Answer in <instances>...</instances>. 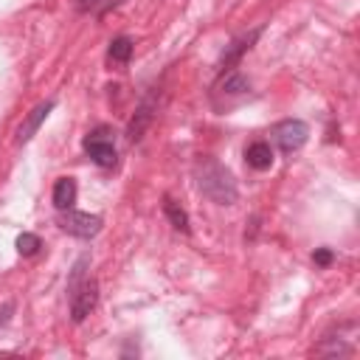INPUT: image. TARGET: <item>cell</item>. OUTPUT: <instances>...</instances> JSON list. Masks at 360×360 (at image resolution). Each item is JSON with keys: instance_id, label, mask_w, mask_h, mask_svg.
<instances>
[{"instance_id": "cell-14", "label": "cell", "mask_w": 360, "mask_h": 360, "mask_svg": "<svg viewBox=\"0 0 360 360\" xmlns=\"http://www.w3.org/2000/svg\"><path fill=\"white\" fill-rule=\"evenodd\" d=\"M40 248H42V242H40V237H37V234H20V237H17V253H23V256H34Z\"/></svg>"}, {"instance_id": "cell-1", "label": "cell", "mask_w": 360, "mask_h": 360, "mask_svg": "<svg viewBox=\"0 0 360 360\" xmlns=\"http://www.w3.org/2000/svg\"><path fill=\"white\" fill-rule=\"evenodd\" d=\"M194 178H197V189L214 200L217 205H234L237 203V183L231 178V172L214 158H200L194 164Z\"/></svg>"}, {"instance_id": "cell-13", "label": "cell", "mask_w": 360, "mask_h": 360, "mask_svg": "<svg viewBox=\"0 0 360 360\" xmlns=\"http://www.w3.org/2000/svg\"><path fill=\"white\" fill-rule=\"evenodd\" d=\"M223 91H226V93H248V91H251V82H248L242 74H237V70H234V74L226 77Z\"/></svg>"}, {"instance_id": "cell-12", "label": "cell", "mask_w": 360, "mask_h": 360, "mask_svg": "<svg viewBox=\"0 0 360 360\" xmlns=\"http://www.w3.org/2000/svg\"><path fill=\"white\" fill-rule=\"evenodd\" d=\"M150 118H152V102H143L141 110H138V116L132 118V124H130V130H127V138H130V141H138L141 132H143V127L150 124Z\"/></svg>"}, {"instance_id": "cell-9", "label": "cell", "mask_w": 360, "mask_h": 360, "mask_svg": "<svg viewBox=\"0 0 360 360\" xmlns=\"http://www.w3.org/2000/svg\"><path fill=\"white\" fill-rule=\"evenodd\" d=\"M259 34H262V29H253L251 34H245L242 40H237V42H234V48H228V51L223 54V62H220V68H228V65H234V62H237V59H240V56H242V54H245V51H248L253 42H256V37H259Z\"/></svg>"}, {"instance_id": "cell-4", "label": "cell", "mask_w": 360, "mask_h": 360, "mask_svg": "<svg viewBox=\"0 0 360 360\" xmlns=\"http://www.w3.org/2000/svg\"><path fill=\"white\" fill-rule=\"evenodd\" d=\"M59 226H62V231L65 234H70V237H79V240H91V237H96L99 231H102V217H96V214H85V211H70V208H65L62 214H59Z\"/></svg>"}, {"instance_id": "cell-6", "label": "cell", "mask_w": 360, "mask_h": 360, "mask_svg": "<svg viewBox=\"0 0 360 360\" xmlns=\"http://www.w3.org/2000/svg\"><path fill=\"white\" fill-rule=\"evenodd\" d=\"M54 110V99H48V102H40L26 118H23V124H20V130H17V143H29L34 135H37V130L42 127V121L48 118V113Z\"/></svg>"}, {"instance_id": "cell-3", "label": "cell", "mask_w": 360, "mask_h": 360, "mask_svg": "<svg viewBox=\"0 0 360 360\" xmlns=\"http://www.w3.org/2000/svg\"><path fill=\"white\" fill-rule=\"evenodd\" d=\"M273 138L279 143V150L287 152V155H293L296 150H302L307 138H310V127L299 118H287V121H279L273 127Z\"/></svg>"}, {"instance_id": "cell-7", "label": "cell", "mask_w": 360, "mask_h": 360, "mask_svg": "<svg viewBox=\"0 0 360 360\" xmlns=\"http://www.w3.org/2000/svg\"><path fill=\"white\" fill-rule=\"evenodd\" d=\"M245 161H248V166L256 169V172L270 169V166H273V150H270V143H265V141L251 143V147L245 150Z\"/></svg>"}, {"instance_id": "cell-10", "label": "cell", "mask_w": 360, "mask_h": 360, "mask_svg": "<svg viewBox=\"0 0 360 360\" xmlns=\"http://www.w3.org/2000/svg\"><path fill=\"white\" fill-rule=\"evenodd\" d=\"M132 48H135V42H132L130 37H116V40L110 42V48H107V59L116 62V65H124V62H130Z\"/></svg>"}, {"instance_id": "cell-8", "label": "cell", "mask_w": 360, "mask_h": 360, "mask_svg": "<svg viewBox=\"0 0 360 360\" xmlns=\"http://www.w3.org/2000/svg\"><path fill=\"white\" fill-rule=\"evenodd\" d=\"M74 203H77V180L74 178H59L56 186H54V205L59 211H65Z\"/></svg>"}, {"instance_id": "cell-11", "label": "cell", "mask_w": 360, "mask_h": 360, "mask_svg": "<svg viewBox=\"0 0 360 360\" xmlns=\"http://www.w3.org/2000/svg\"><path fill=\"white\" fill-rule=\"evenodd\" d=\"M164 211H166V217H169V223L178 228V231H183V234H189V214L172 200V197H164Z\"/></svg>"}, {"instance_id": "cell-15", "label": "cell", "mask_w": 360, "mask_h": 360, "mask_svg": "<svg viewBox=\"0 0 360 360\" xmlns=\"http://www.w3.org/2000/svg\"><path fill=\"white\" fill-rule=\"evenodd\" d=\"M110 3H116V0H79V9L82 12H99V9L110 6Z\"/></svg>"}, {"instance_id": "cell-5", "label": "cell", "mask_w": 360, "mask_h": 360, "mask_svg": "<svg viewBox=\"0 0 360 360\" xmlns=\"http://www.w3.org/2000/svg\"><path fill=\"white\" fill-rule=\"evenodd\" d=\"M85 152L91 155V161L93 164H99L102 169H110V166H116V147H113V141H110V135H107V130L102 127V130H93V132H88V138H85Z\"/></svg>"}, {"instance_id": "cell-2", "label": "cell", "mask_w": 360, "mask_h": 360, "mask_svg": "<svg viewBox=\"0 0 360 360\" xmlns=\"http://www.w3.org/2000/svg\"><path fill=\"white\" fill-rule=\"evenodd\" d=\"M68 293H70V318L82 324L99 302V284L93 279H82L74 287H68Z\"/></svg>"}, {"instance_id": "cell-16", "label": "cell", "mask_w": 360, "mask_h": 360, "mask_svg": "<svg viewBox=\"0 0 360 360\" xmlns=\"http://www.w3.org/2000/svg\"><path fill=\"white\" fill-rule=\"evenodd\" d=\"M315 265H321V267H327V265H332V251L329 248H321V251H315Z\"/></svg>"}]
</instances>
